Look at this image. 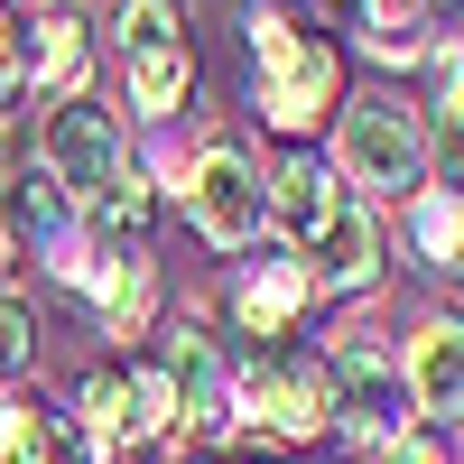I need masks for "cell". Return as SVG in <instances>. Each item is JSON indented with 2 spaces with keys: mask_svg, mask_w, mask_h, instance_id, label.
Listing matches in <instances>:
<instances>
[{
  "mask_svg": "<svg viewBox=\"0 0 464 464\" xmlns=\"http://www.w3.org/2000/svg\"><path fill=\"white\" fill-rule=\"evenodd\" d=\"M428 168L446 177V196H464V47L446 56V102H437V130H428Z\"/></svg>",
  "mask_w": 464,
  "mask_h": 464,
  "instance_id": "cell-14",
  "label": "cell"
},
{
  "mask_svg": "<svg viewBox=\"0 0 464 464\" xmlns=\"http://www.w3.org/2000/svg\"><path fill=\"white\" fill-rule=\"evenodd\" d=\"M232 400H242V428L279 437V446H306V437L325 428V362H316V353H288V362L260 353Z\"/></svg>",
  "mask_w": 464,
  "mask_h": 464,
  "instance_id": "cell-4",
  "label": "cell"
},
{
  "mask_svg": "<svg viewBox=\"0 0 464 464\" xmlns=\"http://www.w3.org/2000/svg\"><path fill=\"white\" fill-rule=\"evenodd\" d=\"M306 279L316 288H343V297H362L381 279V223L353 205V196H334V214L306 232Z\"/></svg>",
  "mask_w": 464,
  "mask_h": 464,
  "instance_id": "cell-7",
  "label": "cell"
},
{
  "mask_svg": "<svg viewBox=\"0 0 464 464\" xmlns=\"http://www.w3.org/2000/svg\"><path fill=\"white\" fill-rule=\"evenodd\" d=\"M455 10H464V0H455Z\"/></svg>",
  "mask_w": 464,
  "mask_h": 464,
  "instance_id": "cell-26",
  "label": "cell"
},
{
  "mask_svg": "<svg viewBox=\"0 0 464 464\" xmlns=\"http://www.w3.org/2000/svg\"><path fill=\"white\" fill-rule=\"evenodd\" d=\"M19 418H28V400H10V381H0V464H19Z\"/></svg>",
  "mask_w": 464,
  "mask_h": 464,
  "instance_id": "cell-23",
  "label": "cell"
},
{
  "mask_svg": "<svg viewBox=\"0 0 464 464\" xmlns=\"http://www.w3.org/2000/svg\"><path fill=\"white\" fill-rule=\"evenodd\" d=\"M306 297H316V279H306L297 260H279V251H260V269L232 288V306H242V325H251L260 343H279V334L297 325V306H306Z\"/></svg>",
  "mask_w": 464,
  "mask_h": 464,
  "instance_id": "cell-9",
  "label": "cell"
},
{
  "mask_svg": "<svg viewBox=\"0 0 464 464\" xmlns=\"http://www.w3.org/2000/svg\"><path fill=\"white\" fill-rule=\"evenodd\" d=\"M28 353H37V316H28V297H19V288H0V381H10Z\"/></svg>",
  "mask_w": 464,
  "mask_h": 464,
  "instance_id": "cell-19",
  "label": "cell"
},
{
  "mask_svg": "<svg viewBox=\"0 0 464 464\" xmlns=\"http://www.w3.org/2000/svg\"><path fill=\"white\" fill-rule=\"evenodd\" d=\"M334 159H343V177H353L362 196H418V177H428V130H418L400 102H353L343 130H334Z\"/></svg>",
  "mask_w": 464,
  "mask_h": 464,
  "instance_id": "cell-3",
  "label": "cell"
},
{
  "mask_svg": "<svg viewBox=\"0 0 464 464\" xmlns=\"http://www.w3.org/2000/svg\"><path fill=\"white\" fill-rule=\"evenodd\" d=\"M325 418L353 446H391L409 428V381H400V353L381 334L334 343V362H325Z\"/></svg>",
  "mask_w": 464,
  "mask_h": 464,
  "instance_id": "cell-2",
  "label": "cell"
},
{
  "mask_svg": "<svg viewBox=\"0 0 464 464\" xmlns=\"http://www.w3.org/2000/svg\"><path fill=\"white\" fill-rule=\"evenodd\" d=\"M186 84H196L186 47H140V56H130V102H140V111H177Z\"/></svg>",
  "mask_w": 464,
  "mask_h": 464,
  "instance_id": "cell-15",
  "label": "cell"
},
{
  "mask_svg": "<svg viewBox=\"0 0 464 464\" xmlns=\"http://www.w3.org/2000/svg\"><path fill=\"white\" fill-rule=\"evenodd\" d=\"M19 464H102V446L74 428L65 409H28L19 418Z\"/></svg>",
  "mask_w": 464,
  "mask_h": 464,
  "instance_id": "cell-13",
  "label": "cell"
},
{
  "mask_svg": "<svg viewBox=\"0 0 464 464\" xmlns=\"http://www.w3.org/2000/svg\"><path fill=\"white\" fill-rule=\"evenodd\" d=\"M168 381H177V409L196 418L205 437H223V409H232V400H223V353H214V334H205V325H186V334H177Z\"/></svg>",
  "mask_w": 464,
  "mask_h": 464,
  "instance_id": "cell-11",
  "label": "cell"
},
{
  "mask_svg": "<svg viewBox=\"0 0 464 464\" xmlns=\"http://www.w3.org/2000/svg\"><path fill=\"white\" fill-rule=\"evenodd\" d=\"M391 464H464V437L455 428H418V437L391 446Z\"/></svg>",
  "mask_w": 464,
  "mask_h": 464,
  "instance_id": "cell-22",
  "label": "cell"
},
{
  "mask_svg": "<svg viewBox=\"0 0 464 464\" xmlns=\"http://www.w3.org/2000/svg\"><path fill=\"white\" fill-rule=\"evenodd\" d=\"M130 391H140V446L168 437V428H177V381H168V372H130Z\"/></svg>",
  "mask_w": 464,
  "mask_h": 464,
  "instance_id": "cell-21",
  "label": "cell"
},
{
  "mask_svg": "<svg viewBox=\"0 0 464 464\" xmlns=\"http://www.w3.org/2000/svg\"><path fill=\"white\" fill-rule=\"evenodd\" d=\"M0 260H10V232H0Z\"/></svg>",
  "mask_w": 464,
  "mask_h": 464,
  "instance_id": "cell-25",
  "label": "cell"
},
{
  "mask_svg": "<svg viewBox=\"0 0 464 464\" xmlns=\"http://www.w3.org/2000/svg\"><path fill=\"white\" fill-rule=\"evenodd\" d=\"M251 65H260L269 130H316L325 111H334V84H343L334 47H325V37H297L279 10H251Z\"/></svg>",
  "mask_w": 464,
  "mask_h": 464,
  "instance_id": "cell-1",
  "label": "cell"
},
{
  "mask_svg": "<svg viewBox=\"0 0 464 464\" xmlns=\"http://www.w3.org/2000/svg\"><path fill=\"white\" fill-rule=\"evenodd\" d=\"M37 93H56V102H74V84H84V65H93V47H84V10L74 0H37Z\"/></svg>",
  "mask_w": 464,
  "mask_h": 464,
  "instance_id": "cell-10",
  "label": "cell"
},
{
  "mask_svg": "<svg viewBox=\"0 0 464 464\" xmlns=\"http://www.w3.org/2000/svg\"><path fill=\"white\" fill-rule=\"evenodd\" d=\"M37 159H47V186H65L74 205H102V186L121 177V130L102 102H65L37 140Z\"/></svg>",
  "mask_w": 464,
  "mask_h": 464,
  "instance_id": "cell-5",
  "label": "cell"
},
{
  "mask_svg": "<svg viewBox=\"0 0 464 464\" xmlns=\"http://www.w3.org/2000/svg\"><path fill=\"white\" fill-rule=\"evenodd\" d=\"M260 205H269V214H279L288 232H316V223L334 214V177H325L316 159H288L279 177H269V186H260Z\"/></svg>",
  "mask_w": 464,
  "mask_h": 464,
  "instance_id": "cell-12",
  "label": "cell"
},
{
  "mask_svg": "<svg viewBox=\"0 0 464 464\" xmlns=\"http://www.w3.org/2000/svg\"><path fill=\"white\" fill-rule=\"evenodd\" d=\"M409 232H418V251H428L437 269L464 260V196H446V186H437V196H418V205H409Z\"/></svg>",
  "mask_w": 464,
  "mask_h": 464,
  "instance_id": "cell-17",
  "label": "cell"
},
{
  "mask_svg": "<svg viewBox=\"0 0 464 464\" xmlns=\"http://www.w3.org/2000/svg\"><path fill=\"white\" fill-rule=\"evenodd\" d=\"M372 56H418V0H372Z\"/></svg>",
  "mask_w": 464,
  "mask_h": 464,
  "instance_id": "cell-20",
  "label": "cell"
},
{
  "mask_svg": "<svg viewBox=\"0 0 464 464\" xmlns=\"http://www.w3.org/2000/svg\"><path fill=\"white\" fill-rule=\"evenodd\" d=\"M19 93V65H10V10H0V102Z\"/></svg>",
  "mask_w": 464,
  "mask_h": 464,
  "instance_id": "cell-24",
  "label": "cell"
},
{
  "mask_svg": "<svg viewBox=\"0 0 464 464\" xmlns=\"http://www.w3.org/2000/svg\"><path fill=\"white\" fill-rule=\"evenodd\" d=\"M149 297H159V269H149L140 251H121V260H111V279H102V316H111V334H140V325H149Z\"/></svg>",
  "mask_w": 464,
  "mask_h": 464,
  "instance_id": "cell-16",
  "label": "cell"
},
{
  "mask_svg": "<svg viewBox=\"0 0 464 464\" xmlns=\"http://www.w3.org/2000/svg\"><path fill=\"white\" fill-rule=\"evenodd\" d=\"M186 214H196V232H205V242L214 251H242L251 242V232H260V177H251V159H242V149H205V159L196 168H186Z\"/></svg>",
  "mask_w": 464,
  "mask_h": 464,
  "instance_id": "cell-6",
  "label": "cell"
},
{
  "mask_svg": "<svg viewBox=\"0 0 464 464\" xmlns=\"http://www.w3.org/2000/svg\"><path fill=\"white\" fill-rule=\"evenodd\" d=\"M400 381H409V409H428L437 428L464 418V316H428L400 353Z\"/></svg>",
  "mask_w": 464,
  "mask_h": 464,
  "instance_id": "cell-8",
  "label": "cell"
},
{
  "mask_svg": "<svg viewBox=\"0 0 464 464\" xmlns=\"http://www.w3.org/2000/svg\"><path fill=\"white\" fill-rule=\"evenodd\" d=\"M121 56H140V47H186V28H177V0H121Z\"/></svg>",
  "mask_w": 464,
  "mask_h": 464,
  "instance_id": "cell-18",
  "label": "cell"
}]
</instances>
